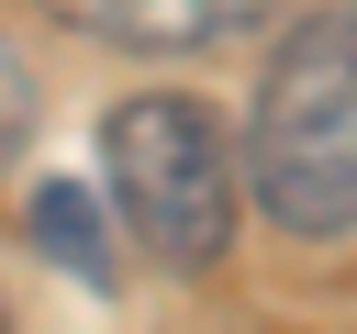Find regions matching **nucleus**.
Returning <instances> with one entry per match:
<instances>
[{
  "label": "nucleus",
  "instance_id": "39448f33",
  "mask_svg": "<svg viewBox=\"0 0 357 334\" xmlns=\"http://www.w3.org/2000/svg\"><path fill=\"white\" fill-rule=\"evenodd\" d=\"M33 122H45V89H33V56L0 33V178H11V156L33 145Z\"/></svg>",
  "mask_w": 357,
  "mask_h": 334
},
{
  "label": "nucleus",
  "instance_id": "f257e3e1",
  "mask_svg": "<svg viewBox=\"0 0 357 334\" xmlns=\"http://www.w3.org/2000/svg\"><path fill=\"white\" fill-rule=\"evenodd\" d=\"M234 167L279 234H301V245L357 234V11H324L268 56Z\"/></svg>",
  "mask_w": 357,
  "mask_h": 334
},
{
  "label": "nucleus",
  "instance_id": "20e7f679",
  "mask_svg": "<svg viewBox=\"0 0 357 334\" xmlns=\"http://www.w3.org/2000/svg\"><path fill=\"white\" fill-rule=\"evenodd\" d=\"M22 234H33V256H56L67 278H100V289H112V223H100V189H89V178H33Z\"/></svg>",
  "mask_w": 357,
  "mask_h": 334
},
{
  "label": "nucleus",
  "instance_id": "f03ea898",
  "mask_svg": "<svg viewBox=\"0 0 357 334\" xmlns=\"http://www.w3.org/2000/svg\"><path fill=\"white\" fill-rule=\"evenodd\" d=\"M100 178L134 223V245L167 267V278H201L223 267L234 245V145L223 122L190 100V89H134L100 111Z\"/></svg>",
  "mask_w": 357,
  "mask_h": 334
},
{
  "label": "nucleus",
  "instance_id": "423d86ee",
  "mask_svg": "<svg viewBox=\"0 0 357 334\" xmlns=\"http://www.w3.org/2000/svg\"><path fill=\"white\" fill-rule=\"evenodd\" d=\"M0 334H11V301H0Z\"/></svg>",
  "mask_w": 357,
  "mask_h": 334
},
{
  "label": "nucleus",
  "instance_id": "7ed1b4c3",
  "mask_svg": "<svg viewBox=\"0 0 357 334\" xmlns=\"http://www.w3.org/2000/svg\"><path fill=\"white\" fill-rule=\"evenodd\" d=\"M56 11L67 33L89 45H134V56H201V45H234L257 22H279L290 0H33Z\"/></svg>",
  "mask_w": 357,
  "mask_h": 334
}]
</instances>
